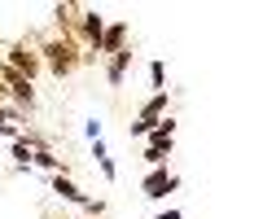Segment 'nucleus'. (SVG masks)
<instances>
[{"label": "nucleus", "instance_id": "obj_15", "mask_svg": "<svg viewBox=\"0 0 263 219\" xmlns=\"http://www.w3.org/2000/svg\"><path fill=\"white\" fill-rule=\"evenodd\" d=\"M79 219H92V215H79Z\"/></svg>", "mask_w": 263, "mask_h": 219}, {"label": "nucleus", "instance_id": "obj_12", "mask_svg": "<svg viewBox=\"0 0 263 219\" xmlns=\"http://www.w3.org/2000/svg\"><path fill=\"white\" fill-rule=\"evenodd\" d=\"M13 162H18V167H31V149L22 141H13Z\"/></svg>", "mask_w": 263, "mask_h": 219}, {"label": "nucleus", "instance_id": "obj_9", "mask_svg": "<svg viewBox=\"0 0 263 219\" xmlns=\"http://www.w3.org/2000/svg\"><path fill=\"white\" fill-rule=\"evenodd\" d=\"M127 70H132V48H123V53H114V57H105V79H110V88H123Z\"/></svg>", "mask_w": 263, "mask_h": 219}, {"label": "nucleus", "instance_id": "obj_8", "mask_svg": "<svg viewBox=\"0 0 263 219\" xmlns=\"http://www.w3.org/2000/svg\"><path fill=\"white\" fill-rule=\"evenodd\" d=\"M145 141H149L145 149H162V153H171V145H176V118L167 114V118H162V123L154 127L149 136H145Z\"/></svg>", "mask_w": 263, "mask_h": 219}, {"label": "nucleus", "instance_id": "obj_14", "mask_svg": "<svg viewBox=\"0 0 263 219\" xmlns=\"http://www.w3.org/2000/svg\"><path fill=\"white\" fill-rule=\"evenodd\" d=\"M5 105H9V92H5V84H0V110H5Z\"/></svg>", "mask_w": 263, "mask_h": 219}, {"label": "nucleus", "instance_id": "obj_4", "mask_svg": "<svg viewBox=\"0 0 263 219\" xmlns=\"http://www.w3.org/2000/svg\"><path fill=\"white\" fill-rule=\"evenodd\" d=\"M176 189H180V175L171 171V167H154V171H145V180H141V197L145 202H162Z\"/></svg>", "mask_w": 263, "mask_h": 219}, {"label": "nucleus", "instance_id": "obj_13", "mask_svg": "<svg viewBox=\"0 0 263 219\" xmlns=\"http://www.w3.org/2000/svg\"><path fill=\"white\" fill-rule=\"evenodd\" d=\"M154 219H184V215H180V210L171 206V210H162V215H154Z\"/></svg>", "mask_w": 263, "mask_h": 219}, {"label": "nucleus", "instance_id": "obj_3", "mask_svg": "<svg viewBox=\"0 0 263 219\" xmlns=\"http://www.w3.org/2000/svg\"><path fill=\"white\" fill-rule=\"evenodd\" d=\"M0 84H5V92H9V105H13V110H22V114L35 110V84H31L27 75H18L9 62H0Z\"/></svg>", "mask_w": 263, "mask_h": 219}, {"label": "nucleus", "instance_id": "obj_7", "mask_svg": "<svg viewBox=\"0 0 263 219\" xmlns=\"http://www.w3.org/2000/svg\"><path fill=\"white\" fill-rule=\"evenodd\" d=\"M53 18H57V35L75 39V31H79V18H84V9H79V5H53Z\"/></svg>", "mask_w": 263, "mask_h": 219}, {"label": "nucleus", "instance_id": "obj_6", "mask_svg": "<svg viewBox=\"0 0 263 219\" xmlns=\"http://www.w3.org/2000/svg\"><path fill=\"white\" fill-rule=\"evenodd\" d=\"M123 48H132V27L127 22H105V35H101V48H97V57H114V53H123Z\"/></svg>", "mask_w": 263, "mask_h": 219}, {"label": "nucleus", "instance_id": "obj_1", "mask_svg": "<svg viewBox=\"0 0 263 219\" xmlns=\"http://www.w3.org/2000/svg\"><path fill=\"white\" fill-rule=\"evenodd\" d=\"M35 44H40V62H44V70L53 79H66V75H75V70L84 66V48H79L75 39L48 35V39H35Z\"/></svg>", "mask_w": 263, "mask_h": 219}, {"label": "nucleus", "instance_id": "obj_10", "mask_svg": "<svg viewBox=\"0 0 263 219\" xmlns=\"http://www.w3.org/2000/svg\"><path fill=\"white\" fill-rule=\"evenodd\" d=\"M53 193H57L62 202H75V206H88V193L79 189V184L70 180V175H53Z\"/></svg>", "mask_w": 263, "mask_h": 219}, {"label": "nucleus", "instance_id": "obj_2", "mask_svg": "<svg viewBox=\"0 0 263 219\" xmlns=\"http://www.w3.org/2000/svg\"><path fill=\"white\" fill-rule=\"evenodd\" d=\"M0 62H9V66L18 70V75H27L31 84H35V79H40V70H44V62H40V44H35L31 35L13 39V44L5 48V57H0Z\"/></svg>", "mask_w": 263, "mask_h": 219}, {"label": "nucleus", "instance_id": "obj_11", "mask_svg": "<svg viewBox=\"0 0 263 219\" xmlns=\"http://www.w3.org/2000/svg\"><path fill=\"white\" fill-rule=\"evenodd\" d=\"M149 88L154 92H167V66L162 62H149Z\"/></svg>", "mask_w": 263, "mask_h": 219}, {"label": "nucleus", "instance_id": "obj_5", "mask_svg": "<svg viewBox=\"0 0 263 219\" xmlns=\"http://www.w3.org/2000/svg\"><path fill=\"white\" fill-rule=\"evenodd\" d=\"M167 118V92H154L149 101L141 105V114H136V123H132V136H149L154 127Z\"/></svg>", "mask_w": 263, "mask_h": 219}]
</instances>
